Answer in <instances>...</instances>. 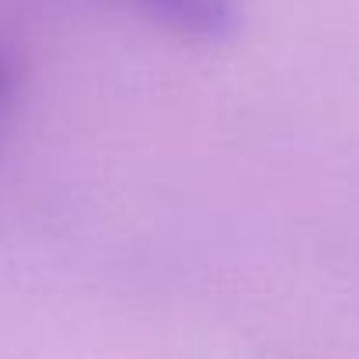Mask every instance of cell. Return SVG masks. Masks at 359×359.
<instances>
[{"instance_id":"6da1fadb","label":"cell","mask_w":359,"mask_h":359,"mask_svg":"<svg viewBox=\"0 0 359 359\" xmlns=\"http://www.w3.org/2000/svg\"><path fill=\"white\" fill-rule=\"evenodd\" d=\"M122 4L133 7L150 25H157L161 32L199 46L227 42L244 25L241 0H122Z\"/></svg>"},{"instance_id":"7a4b0ae2","label":"cell","mask_w":359,"mask_h":359,"mask_svg":"<svg viewBox=\"0 0 359 359\" xmlns=\"http://www.w3.org/2000/svg\"><path fill=\"white\" fill-rule=\"evenodd\" d=\"M11 95H14V74H11V63L0 60V122H4V116H7Z\"/></svg>"}]
</instances>
